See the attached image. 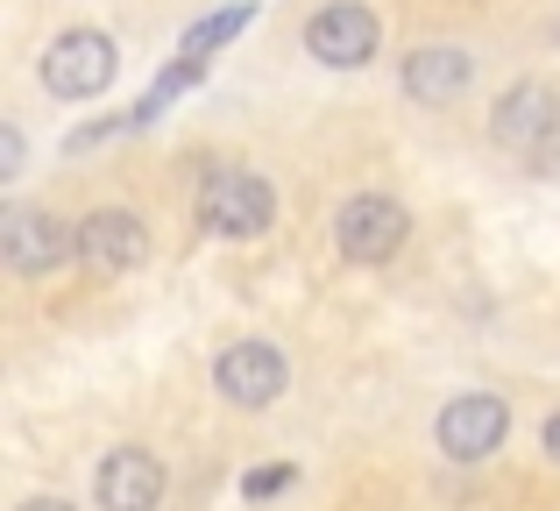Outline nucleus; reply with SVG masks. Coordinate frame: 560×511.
Masks as SVG:
<instances>
[{
    "label": "nucleus",
    "instance_id": "13",
    "mask_svg": "<svg viewBox=\"0 0 560 511\" xmlns=\"http://www.w3.org/2000/svg\"><path fill=\"white\" fill-rule=\"evenodd\" d=\"M291 484H299V469H291V462H262V469L242 476V498L262 504V498H277V490H291Z\"/></svg>",
    "mask_w": 560,
    "mask_h": 511
},
{
    "label": "nucleus",
    "instance_id": "1",
    "mask_svg": "<svg viewBox=\"0 0 560 511\" xmlns=\"http://www.w3.org/2000/svg\"><path fill=\"white\" fill-rule=\"evenodd\" d=\"M270 221H277V193H270L262 171H242V164L206 171V185H199V228L206 235L256 242V235H270Z\"/></svg>",
    "mask_w": 560,
    "mask_h": 511
},
{
    "label": "nucleus",
    "instance_id": "2",
    "mask_svg": "<svg viewBox=\"0 0 560 511\" xmlns=\"http://www.w3.org/2000/svg\"><path fill=\"white\" fill-rule=\"evenodd\" d=\"M490 142L511 156H533V164H553L560 142V93L547 79H518L504 100L490 107Z\"/></svg>",
    "mask_w": 560,
    "mask_h": 511
},
{
    "label": "nucleus",
    "instance_id": "14",
    "mask_svg": "<svg viewBox=\"0 0 560 511\" xmlns=\"http://www.w3.org/2000/svg\"><path fill=\"white\" fill-rule=\"evenodd\" d=\"M22 156H28V142H22V128H0V178H22Z\"/></svg>",
    "mask_w": 560,
    "mask_h": 511
},
{
    "label": "nucleus",
    "instance_id": "9",
    "mask_svg": "<svg viewBox=\"0 0 560 511\" xmlns=\"http://www.w3.org/2000/svg\"><path fill=\"white\" fill-rule=\"evenodd\" d=\"M79 263L93 277H128L150 263V228L136 207H93L79 221Z\"/></svg>",
    "mask_w": 560,
    "mask_h": 511
},
{
    "label": "nucleus",
    "instance_id": "7",
    "mask_svg": "<svg viewBox=\"0 0 560 511\" xmlns=\"http://www.w3.org/2000/svg\"><path fill=\"white\" fill-rule=\"evenodd\" d=\"M284 384H291V362H284V348L277 341H228L220 348V362H213V391L228 405H242V413H262V405H277L284 398Z\"/></svg>",
    "mask_w": 560,
    "mask_h": 511
},
{
    "label": "nucleus",
    "instance_id": "15",
    "mask_svg": "<svg viewBox=\"0 0 560 511\" xmlns=\"http://www.w3.org/2000/svg\"><path fill=\"white\" fill-rule=\"evenodd\" d=\"M539 448H547V462H560V413L547 419V433H539Z\"/></svg>",
    "mask_w": 560,
    "mask_h": 511
},
{
    "label": "nucleus",
    "instance_id": "16",
    "mask_svg": "<svg viewBox=\"0 0 560 511\" xmlns=\"http://www.w3.org/2000/svg\"><path fill=\"white\" fill-rule=\"evenodd\" d=\"M14 511H79V504H65V498H28V504H14Z\"/></svg>",
    "mask_w": 560,
    "mask_h": 511
},
{
    "label": "nucleus",
    "instance_id": "3",
    "mask_svg": "<svg viewBox=\"0 0 560 511\" xmlns=\"http://www.w3.org/2000/svg\"><path fill=\"white\" fill-rule=\"evenodd\" d=\"M43 93L57 100H100L114 79H121V50H114V36H100V28H65V36L43 50Z\"/></svg>",
    "mask_w": 560,
    "mask_h": 511
},
{
    "label": "nucleus",
    "instance_id": "8",
    "mask_svg": "<svg viewBox=\"0 0 560 511\" xmlns=\"http://www.w3.org/2000/svg\"><path fill=\"white\" fill-rule=\"evenodd\" d=\"M383 43V22L362 0H327V8H313V22H305V57L327 71H362L376 57Z\"/></svg>",
    "mask_w": 560,
    "mask_h": 511
},
{
    "label": "nucleus",
    "instance_id": "10",
    "mask_svg": "<svg viewBox=\"0 0 560 511\" xmlns=\"http://www.w3.org/2000/svg\"><path fill=\"white\" fill-rule=\"evenodd\" d=\"M93 504L100 511H156L164 504V462H156L150 448L121 441L114 455H100V469H93Z\"/></svg>",
    "mask_w": 560,
    "mask_h": 511
},
{
    "label": "nucleus",
    "instance_id": "4",
    "mask_svg": "<svg viewBox=\"0 0 560 511\" xmlns=\"http://www.w3.org/2000/svg\"><path fill=\"white\" fill-rule=\"evenodd\" d=\"M405 235H411V213L397 207L390 193H355V199H341V213H334V256L362 263V270L390 263L405 249Z\"/></svg>",
    "mask_w": 560,
    "mask_h": 511
},
{
    "label": "nucleus",
    "instance_id": "5",
    "mask_svg": "<svg viewBox=\"0 0 560 511\" xmlns=\"http://www.w3.org/2000/svg\"><path fill=\"white\" fill-rule=\"evenodd\" d=\"M0 256H8L14 277H50L79 256V221H65L50 207H14L0 221Z\"/></svg>",
    "mask_w": 560,
    "mask_h": 511
},
{
    "label": "nucleus",
    "instance_id": "12",
    "mask_svg": "<svg viewBox=\"0 0 560 511\" xmlns=\"http://www.w3.org/2000/svg\"><path fill=\"white\" fill-rule=\"evenodd\" d=\"M248 22H256V0H234V8H220V14H206V22H191V28H185V57H199V65H206V50L234 43Z\"/></svg>",
    "mask_w": 560,
    "mask_h": 511
},
{
    "label": "nucleus",
    "instance_id": "11",
    "mask_svg": "<svg viewBox=\"0 0 560 511\" xmlns=\"http://www.w3.org/2000/svg\"><path fill=\"white\" fill-rule=\"evenodd\" d=\"M397 85H405L419 107H454V100L476 85V57L462 43H419V50L397 65Z\"/></svg>",
    "mask_w": 560,
    "mask_h": 511
},
{
    "label": "nucleus",
    "instance_id": "6",
    "mask_svg": "<svg viewBox=\"0 0 560 511\" xmlns=\"http://www.w3.org/2000/svg\"><path fill=\"white\" fill-rule=\"evenodd\" d=\"M433 441H440L447 462H490L497 448L511 441V405L497 398V391H462V398L440 405Z\"/></svg>",
    "mask_w": 560,
    "mask_h": 511
}]
</instances>
